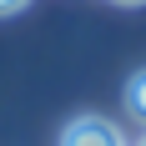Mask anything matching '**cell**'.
<instances>
[{"label": "cell", "mask_w": 146, "mask_h": 146, "mask_svg": "<svg viewBox=\"0 0 146 146\" xmlns=\"http://www.w3.org/2000/svg\"><path fill=\"white\" fill-rule=\"evenodd\" d=\"M60 146H126L121 141V131L111 126V121L101 116H76L66 131H60Z\"/></svg>", "instance_id": "obj_1"}, {"label": "cell", "mask_w": 146, "mask_h": 146, "mask_svg": "<svg viewBox=\"0 0 146 146\" xmlns=\"http://www.w3.org/2000/svg\"><path fill=\"white\" fill-rule=\"evenodd\" d=\"M126 106H131L136 121H146V71L131 76V86H126Z\"/></svg>", "instance_id": "obj_2"}, {"label": "cell", "mask_w": 146, "mask_h": 146, "mask_svg": "<svg viewBox=\"0 0 146 146\" xmlns=\"http://www.w3.org/2000/svg\"><path fill=\"white\" fill-rule=\"evenodd\" d=\"M20 5H25V0H0V15H15Z\"/></svg>", "instance_id": "obj_3"}, {"label": "cell", "mask_w": 146, "mask_h": 146, "mask_svg": "<svg viewBox=\"0 0 146 146\" xmlns=\"http://www.w3.org/2000/svg\"><path fill=\"white\" fill-rule=\"evenodd\" d=\"M121 5H141V0H121Z\"/></svg>", "instance_id": "obj_4"}, {"label": "cell", "mask_w": 146, "mask_h": 146, "mask_svg": "<svg viewBox=\"0 0 146 146\" xmlns=\"http://www.w3.org/2000/svg\"><path fill=\"white\" fill-rule=\"evenodd\" d=\"M136 146H146V136H141V141H136Z\"/></svg>", "instance_id": "obj_5"}]
</instances>
